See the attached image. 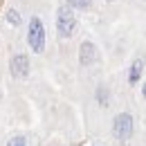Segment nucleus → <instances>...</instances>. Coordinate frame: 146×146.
Segmentation results:
<instances>
[{"label":"nucleus","mask_w":146,"mask_h":146,"mask_svg":"<svg viewBox=\"0 0 146 146\" xmlns=\"http://www.w3.org/2000/svg\"><path fill=\"white\" fill-rule=\"evenodd\" d=\"M56 27H58V36L61 38H70L76 29V16L70 7H63L58 9V16H56Z\"/></svg>","instance_id":"f257e3e1"},{"label":"nucleus","mask_w":146,"mask_h":146,"mask_svg":"<svg viewBox=\"0 0 146 146\" xmlns=\"http://www.w3.org/2000/svg\"><path fill=\"white\" fill-rule=\"evenodd\" d=\"M112 130H115V137L119 142H128L130 135H133V117L128 112H121L115 117V124H112Z\"/></svg>","instance_id":"7ed1b4c3"},{"label":"nucleus","mask_w":146,"mask_h":146,"mask_svg":"<svg viewBox=\"0 0 146 146\" xmlns=\"http://www.w3.org/2000/svg\"><path fill=\"white\" fill-rule=\"evenodd\" d=\"M142 68H144V61L142 58H137V61H133V65H130V74H128V83H137L139 81V76H142Z\"/></svg>","instance_id":"423d86ee"},{"label":"nucleus","mask_w":146,"mask_h":146,"mask_svg":"<svg viewBox=\"0 0 146 146\" xmlns=\"http://www.w3.org/2000/svg\"><path fill=\"white\" fill-rule=\"evenodd\" d=\"M27 72H29V61H27V56L16 54L11 58V74H14L16 79H25Z\"/></svg>","instance_id":"20e7f679"},{"label":"nucleus","mask_w":146,"mask_h":146,"mask_svg":"<svg viewBox=\"0 0 146 146\" xmlns=\"http://www.w3.org/2000/svg\"><path fill=\"white\" fill-rule=\"evenodd\" d=\"M7 20H9L11 25H18V23H20V16H18V11H16V9H11V11L7 14Z\"/></svg>","instance_id":"6e6552de"},{"label":"nucleus","mask_w":146,"mask_h":146,"mask_svg":"<svg viewBox=\"0 0 146 146\" xmlns=\"http://www.w3.org/2000/svg\"><path fill=\"white\" fill-rule=\"evenodd\" d=\"M142 94H144V97H146V86H144V90H142Z\"/></svg>","instance_id":"1a4fd4ad"},{"label":"nucleus","mask_w":146,"mask_h":146,"mask_svg":"<svg viewBox=\"0 0 146 146\" xmlns=\"http://www.w3.org/2000/svg\"><path fill=\"white\" fill-rule=\"evenodd\" d=\"M27 43L34 52H43L45 47V27L38 18L29 20V29H27Z\"/></svg>","instance_id":"f03ea898"},{"label":"nucleus","mask_w":146,"mask_h":146,"mask_svg":"<svg viewBox=\"0 0 146 146\" xmlns=\"http://www.w3.org/2000/svg\"><path fill=\"white\" fill-rule=\"evenodd\" d=\"M7 146H27V144H25V137L16 135V137H11V139L7 142Z\"/></svg>","instance_id":"0eeeda50"},{"label":"nucleus","mask_w":146,"mask_h":146,"mask_svg":"<svg viewBox=\"0 0 146 146\" xmlns=\"http://www.w3.org/2000/svg\"><path fill=\"white\" fill-rule=\"evenodd\" d=\"M79 61H81V65H92L94 61H97V50H94V45L92 43H83L81 45V54H79Z\"/></svg>","instance_id":"39448f33"}]
</instances>
